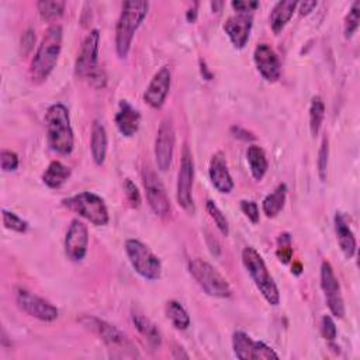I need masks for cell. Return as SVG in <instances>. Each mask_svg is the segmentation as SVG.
Masks as SVG:
<instances>
[{
	"label": "cell",
	"instance_id": "f35d334b",
	"mask_svg": "<svg viewBox=\"0 0 360 360\" xmlns=\"http://www.w3.org/2000/svg\"><path fill=\"white\" fill-rule=\"evenodd\" d=\"M321 333L323 336L325 340L333 342L336 335H338V329H336V323L332 319L330 315H323L321 319Z\"/></svg>",
	"mask_w": 360,
	"mask_h": 360
},
{
	"label": "cell",
	"instance_id": "836d02e7",
	"mask_svg": "<svg viewBox=\"0 0 360 360\" xmlns=\"http://www.w3.org/2000/svg\"><path fill=\"white\" fill-rule=\"evenodd\" d=\"M277 259L287 264L292 259V245H291V236L288 232H283L277 238V249H276Z\"/></svg>",
	"mask_w": 360,
	"mask_h": 360
},
{
	"label": "cell",
	"instance_id": "2e32d148",
	"mask_svg": "<svg viewBox=\"0 0 360 360\" xmlns=\"http://www.w3.org/2000/svg\"><path fill=\"white\" fill-rule=\"evenodd\" d=\"M89 229L86 224L77 218L70 221L65 236V253L72 262H82L87 253Z\"/></svg>",
	"mask_w": 360,
	"mask_h": 360
},
{
	"label": "cell",
	"instance_id": "5b68a950",
	"mask_svg": "<svg viewBox=\"0 0 360 360\" xmlns=\"http://www.w3.org/2000/svg\"><path fill=\"white\" fill-rule=\"evenodd\" d=\"M98 45L100 31L91 30L82 42L80 51L75 62V75L80 79H89L94 87L105 86V75L98 68Z\"/></svg>",
	"mask_w": 360,
	"mask_h": 360
},
{
	"label": "cell",
	"instance_id": "bcb514c9",
	"mask_svg": "<svg viewBox=\"0 0 360 360\" xmlns=\"http://www.w3.org/2000/svg\"><path fill=\"white\" fill-rule=\"evenodd\" d=\"M224 6V1H211V7H212V11L215 13H219L221 8Z\"/></svg>",
	"mask_w": 360,
	"mask_h": 360
},
{
	"label": "cell",
	"instance_id": "4dcf8cb0",
	"mask_svg": "<svg viewBox=\"0 0 360 360\" xmlns=\"http://www.w3.org/2000/svg\"><path fill=\"white\" fill-rule=\"evenodd\" d=\"M65 6L66 3L62 0H41L37 3L38 13L45 21H55L59 18L65 11Z\"/></svg>",
	"mask_w": 360,
	"mask_h": 360
},
{
	"label": "cell",
	"instance_id": "8d00e7d4",
	"mask_svg": "<svg viewBox=\"0 0 360 360\" xmlns=\"http://www.w3.org/2000/svg\"><path fill=\"white\" fill-rule=\"evenodd\" d=\"M18 163H20L18 156L13 150L3 149L0 152V166H1L3 172H14V170H17Z\"/></svg>",
	"mask_w": 360,
	"mask_h": 360
},
{
	"label": "cell",
	"instance_id": "4316f807",
	"mask_svg": "<svg viewBox=\"0 0 360 360\" xmlns=\"http://www.w3.org/2000/svg\"><path fill=\"white\" fill-rule=\"evenodd\" d=\"M285 198H287V186L284 183H281L270 194H267L264 197V200L262 202L264 215L267 218L277 217L285 205Z\"/></svg>",
	"mask_w": 360,
	"mask_h": 360
},
{
	"label": "cell",
	"instance_id": "b9f144b4",
	"mask_svg": "<svg viewBox=\"0 0 360 360\" xmlns=\"http://www.w3.org/2000/svg\"><path fill=\"white\" fill-rule=\"evenodd\" d=\"M34 42H35V32L30 28L22 34V38H21V49L24 55H27L31 51Z\"/></svg>",
	"mask_w": 360,
	"mask_h": 360
},
{
	"label": "cell",
	"instance_id": "83f0119b",
	"mask_svg": "<svg viewBox=\"0 0 360 360\" xmlns=\"http://www.w3.org/2000/svg\"><path fill=\"white\" fill-rule=\"evenodd\" d=\"M70 177V169L59 160H52L42 174V181L49 188L62 187Z\"/></svg>",
	"mask_w": 360,
	"mask_h": 360
},
{
	"label": "cell",
	"instance_id": "4fadbf2b",
	"mask_svg": "<svg viewBox=\"0 0 360 360\" xmlns=\"http://www.w3.org/2000/svg\"><path fill=\"white\" fill-rule=\"evenodd\" d=\"M142 183L150 210L158 217H167L170 214V201L160 177L150 167H145L142 172Z\"/></svg>",
	"mask_w": 360,
	"mask_h": 360
},
{
	"label": "cell",
	"instance_id": "30bf717a",
	"mask_svg": "<svg viewBox=\"0 0 360 360\" xmlns=\"http://www.w3.org/2000/svg\"><path fill=\"white\" fill-rule=\"evenodd\" d=\"M193 183H194V160L191 150L187 143H184L180 159V169L177 173V187L176 200L177 204L190 215L195 212L194 198H193Z\"/></svg>",
	"mask_w": 360,
	"mask_h": 360
},
{
	"label": "cell",
	"instance_id": "277c9868",
	"mask_svg": "<svg viewBox=\"0 0 360 360\" xmlns=\"http://www.w3.org/2000/svg\"><path fill=\"white\" fill-rule=\"evenodd\" d=\"M79 322L86 329L96 333L105 343L110 352H114L111 354L112 357H139L134 343L117 326L91 315L80 316Z\"/></svg>",
	"mask_w": 360,
	"mask_h": 360
},
{
	"label": "cell",
	"instance_id": "5bb4252c",
	"mask_svg": "<svg viewBox=\"0 0 360 360\" xmlns=\"http://www.w3.org/2000/svg\"><path fill=\"white\" fill-rule=\"evenodd\" d=\"M321 288L325 294L326 305L335 318L342 319L345 316V301L339 280L333 271L332 264L323 260L321 264Z\"/></svg>",
	"mask_w": 360,
	"mask_h": 360
},
{
	"label": "cell",
	"instance_id": "8992f818",
	"mask_svg": "<svg viewBox=\"0 0 360 360\" xmlns=\"http://www.w3.org/2000/svg\"><path fill=\"white\" fill-rule=\"evenodd\" d=\"M242 263L246 271L249 273L253 284L256 285L259 292L263 295V298L270 305L277 307L280 304V291L260 253L252 246L243 248Z\"/></svg>",
	"mask_w": 360,
	"mask_h": 360
},
{
	"label": "cell",
	"instance_id": "e575fe53",
	"mask_svg": "<svg viewBox=\"0 0 360 360\" xmlns=\"http://www.w3.org/2000/svg\"><path fill=\"white\" fill-rule=\"evenodd\" d=\"M1 218H3V225L7 229H11L18 233H24L28 229V222L11 211L1 210Z\"/></svg>",
	"mask_w": 360,
	"mask_h": 360
},
{
	"label": "cell",
	"instance_id": "ee69618b",
	"mask_svg": "<svg viewBox=\"0 0 360 360\" xmlns=\"http://www.w3.org/2000/svg\"><path fill=\"white\" fill-rule=\"evenodd\" d=\"M316 1L315 0H308V1H301V3H298V7H300V14L301 15H307V14H309L311 11H314V8L316 7Z\"/></svg>",
	"mask_w": 360,
	"mask_h": 360
},
{
	"label": "cell",
	"instance_id": "60d3db41",
	"mask_svg": "<svg viewBox=\"0 0 360 360\" xmlns=\"http://www.w3.org/2000/svg\"><path fill=\"white\" fill-rule=\"evenodd\" d=\"M259 1H246V0H233L231 1V7L235 10V13H253L259 7Z\"/></svg>",
	"mask_w": 360,
	"mask_h": 360
},
{
	"label": "cell",
	"instance_id": "52a82bcc",
	"mask_svg": "<svg viewBox=\"0 0 360 360\" xmlns=\"http://www.w3.org/2000/svg\"><path fill=\"white\" fill-rule=\"evenodd\" d=\"M188 271L201 290L214 298H229L232 295L228 280L207 260L194 257L188 262Z\"/></svg>",
	"mask_w": 360,
	"mask_h": 360
},
{
	"label": "cell",
	"instance_id": "1f68e13d",
	"mask_svg": "<svg viewBox=\"0 0 360 360\" xmlns=\"http://www.w3.org/2000/svg\"><path fill=\"white\" fill-rule=\"evenodd\" d=\"M359 22H360V1L356 0L352 3L349 13L345 17V22H343V35L346 39L352 38L354 35V32L359 28Z\"/></svg>",
	"mask_w": 360,
	"mask_h": 360
},
{
	"label": "cell",
	"instance_id": "d6986e66",
	"mask_svg": "<svg viewBox=\"0 0 360 360\" xmlns=\"http://www.w3.org/2000/svg\"><path fill=\"white\" fill-rule=\"evenodd\" d=\"M170 82H172V73L167 66L160 68L152 77L150 83L148 84L145 93H143V101L155 108L159 110L166 101V97L170 90Z\"/></svg>",
	"mask_w": 360,
	"mask_h": 360
},
{
	"label": "cell",
	"instance_id": "3957f363",
	"mask_svg": "<svg viewBox=\"0 0 360 360\" xmlns=\"http://www.w3.org/2000/svg\"><path fill=\"white\" fill-rule=\"evenodd\" d=\"M149 3L145 0H129L122 3L121 14L115 25V52L120 59L129 53L135 31L148 15Z\"/></svg>",
	"mask_w": 360,
	"mask_h": 360
},
{
	"label": "cell",
	"instance_id": "ba28073f",
	"mask_svg": "<svg viewBox=\"0 0 360 360\" xmlns=\"http://www.w3.org/2000/svg\"><path fill=\"white\" fill-rule=\"evenodd\" d=\"M62 205L68 210L79 214L82 218L87 219L96 226H104L110 221L108 210L104 200L90 191H83L72 197L63 198Z\"/></svg>",
	"mask_w": 360,
	"mask_h": 360
},
{
	"label": "cell",
	"instance_id": "6da1fadb",
	"mask_svg": "<svg viewBox=\"0 0 360 360\" xmlns=\"http://www.w3.org/2000/svg\"><path fill=\"white\" fill-rule=\"evenodd\" d=\"M62 38L63 31L59 24H53L45 31L30 68V77L32 83L39 84L45 82L53 72L62 51Z\"/></svg>",
	"mask_w": 360,
	"mask_h": 360
},
{
	"label": "cell",
	"instance_id": "ffe728a7",
	"mask_svg": "<svg viewBox=\"0 0 360 360\" xmlns=\"http://www.w3.org/2000/svg\"><path fill=\"white\" fill-rule=\"evenodd\" d=\"M208 174L212 186L222 194H228L233 188V180L229 173L225 155L222 152H217L212 155L208 166Z\"/></svg>",
	"mask_w": 360,
	"mask_h": 360
},
{
	"label": "cell",
	"instance_id": "9c48e42d",
	"mask_svg": "<svg viewBox=\"0 0 360 360\" xmlns=\"http://www.w3.org/2000/svg\"><path fill=\"white\" fill-rule=\"evenodd\" d=\"M125 253L132 269L145 280L155 281L162 274L160 259L141 240L127 239Z\"/></svg>",
	"mask_w": 360,
	"mask_h": 360
},
{
	"label": "cell",
	"instance_id": "7c38bea8",
	"mask_svg": "<svg viewBox=\"0 0 360 360\" xmlns=\"http://www.w3.org/2000/svg\"><path fill=\"white\" fill-rule=\"evenodd\" d=\"M233 354L239 360H269L278 359V354L264 342L253 340L248 333L236 330L232 335Z\"/></svg>",
	"mask_w": 360,
	"mask_h": 360
},
{
	"label": "cell",
	"instance_id": "f546056e",
	"mask_svg": "<svg viewBox=\"0 0 360 360\" xmlns=\"http://www.w3.org/2000/svg\"><path fill=\"white\" fill-rule=\"evenodd\" d=\"M325 118V103L321 96H314L309 104V131L312 136H316L321 131Z\"/></svg>",
	"mask_w": 360,
	"mask_h": 360
},
{
	"label": "cell",
	"instance_id": "7a4b0ae2",
	"mask_svg": "<svg viewBox=\"0 0 360 360\" xmlns=\"http://www.w3.org/2000/svg\"><path fill=\"white\" fill-rule=\"evenodd\" d=\"M46 141L49 148L59 155H70L75 146L73 129L70 125L69 110L62 103H55L48 107L45 117Z\"/></svg>",
	"mask_w": 360,
	"mask_h": 360
},
{
	"label": "cell",
	"instance_id": "44dd1931",
	"mask_svg": "<svg viewBox=\"0 0 360 360\" xmlns=\"http://www.w3.org/2000/svg\"><path fill=\"white\" fill-rule=\"evenodd\" d=\"M117 129L125 138H131L138 132L141 124L139 111L127 100H121L118 103V110L114 117Z\"/></svg>",
	"mask_w": 360,
	"mask_h": 360
},
{
	"label": "cell",
	"instance_id": "74e56055",
	"mask_svg": "<svg viewBox=\"0 0 360 360\" xmlns=\"http://www.w3.org/2000/svg\"><path fill=\"white\" fill-rule=\"evenodd\" d=\"M124 191H125V197H127L129 205L132 208H138L141 205V194H139L138 187L135 186V183L131 179L124 180Z\"/></svg>",
	"mask_w": 360,
	"mask_h": 360
},
{
	"label": "cell",
	"instance_id": "cb8c5ba5",
	"mask_svg": "<svg viewBox=\"0 0 360 360\" xmlns=\"http://www.w3.org/2000/svg\"><path fill=\"white\" fill-rule=\"evenodd\" d=\"M131 319H132V323L135 325L136 330L148 340V343L152 347L156 349V347H159L162 345V333H160V330L158 329V326L145 314H142L138 309H134L131 312Z\"/></svg>",
	"mask_w": 360,
	"mask_h": 360
},
{
	"label": "cell",
	"instance_id": "d590c367",
	"mask_svg": "<svg viewBox=\"0 0 360 360\" xmlns=\"http://www.w3.org/2000/svg\"><path fill=\"white\" fill-rule=\"evenodd\" d=\"M328 160H329V143L328 138L323 136L322 143L318 150V159H316V167H318V176L321 181L326 180V173H328Z\"/></svg>",
	"mask_w": 360,
	"mask_h": 360
},
{
	"label": "cell",
	"instance_id": "f6af8a7d",
	"mask_svg": "<svg viewBox=\"0 0 360 360\" xmlns=\"http://www.w3.org/2000/svg\"><path fill=\"white\" fill-rule=\"evenodd\" d=\"M198 6H200V3H198V1H194V3L187 8V11H186V20H187L188 22H195L197 15H198Z\"/></svg>",
	"mask_w": 360,
	"mask_h": 360
},
{
	"label": "cell",
	"instance_id": "8fae6325",
	"mask_svg": "<svg viewBox=\"0 0 360 360\" xmlns=\"http://www.w3.org/2000/svg\"><path fill=\"white\" fill-rule=\"evenodd\" d=\"M15 302L22 312L44 322H52L59 316V309L52 302L32 294L25 288L17 290Z\"/></svg>",
	"mask_w": 360,
	"mask_h": 360
},
{
	"label": "cell",
	"instance_id": "ac0fdd59",
	"mask_svg": "<svg viewBox=\"0 0 360 360\" xmlns=\"http://www.w3.org/2000/svg\"><path fill=\"white\" fill-rule=\"evenodd\" d=\"M253 25V13H235L228 17L224 24V31L228 35L231 44L236 49L246 46Z\"/></svg>",
	"mask_w": 360,
	"mask_h": 360
},
{
	"label": "cell",
	"instance_id": "603a6c76",
	"mask_svg": "<svg viewBox=\"0 0 360 360\" xmlns=\"http://www.w3.org/2000/svg\"><path fill=\"white\" fill-rule=\"evenodd\" d=\"M297 7H298V1L295 0H283L274 4L269 15L270 28L274 34H280L283 31V28L291 20Z\"/></svg>",
	"mask_w": 360,
	"mask_h": 360
},
{
	"label": "cell",
	"instance_id": "e0dca14e",
	"mask_svg": "<svg viewBox=\"0 0 360 360\" xmlns=\"http://www.w3.org/2000/svg\"><path fill=\"white\" fill-rule=\"evenodd\" d=\"M253 60L260 76L270 83H274L281 76V63L269 44H259L253 51Z\"/></svg>",
	"mask_w": 360,
	"mask_h": 360
},
{
	"label": "cell",
	"instance_id": "f1b7e54d",
	"mask_svg": "<svg viewBox=\"0 0 360 360\" xmlns=\"http://www.w3.org/2000/svg\"><path fill=\"white\" fill-rule=\"evenodd\" d=\"M166 316L177 330H186L190 326V316L187 311L176 300L166 302Z\"/></svg>",
	"mask_w": 360,
	"mask_h": 360
},
{
	"label": "cell",
	"instance_id": "9a60e30c",
	"mask_svg": "<svg viewBox=\"0 0 360 360\" xmlns=\"http://www.w3.org/2000/svg\"><path fill=\"white\" fill-rule=\"evenodd\" d=\"M174 141H176V135H174L173 122L170 118H163L158 128L155 146H153L155 160H156L158 169L162 172H166L172 165V159L174 153Z\"/></svg>",
	"mask_w": 360,
	"mask_h": 360
},
{
	"label": "cell",
	"instance_id": "7dc6e473",
	"mask_svg": "<svg viewBox=\"0 0 360 360\" xmlns=\"http://www.w3.org/2000/svg\"><path fill=\"white\" fill-rule=\"evenodd\" d=\"M292 271H294L295 274H300V271H301V264H300V263H295V267H292Z\"/></svg>",
	"mask_w": 360,
	"mask_h": 360
},
{
	"label": "cell",
	"instance_id": "d6a6232c",
	"mask_svg": "<svg viewBox=\"0 0 360 360\" xmlns=\"http://www.w3.org/2000/svg\"><path fill=\"white\" fill-rule=\"evenodd\" d=\"M205 210L210 214V217L212 218V221L215 222L218 231L224 236H228L229 235V224H228V219H226L225 214L219 210V207L212 200H207L205 201Z\"/></svg>",
	"mask_w": 360,
	"mask_h": 360
},
{
	"label": "cell",
	"instance_id": "484cf974",
	"mask_svg": "<svg viewBox=\"0 0 360 360\" xmlns=\"http://www.w3.org/2000/svg\"><path fill=\"white\" fill-rule=\"evenodd\" d=\"M246 160H248L252 177L257 181H260L269 169L267 156H266V152L263 150V148L259 145H255V143L250 145L246 150Z\"/></svg>",
	"mask_w": 360,
	"mask_h": 360
},
{
	"label": "cell",
	"instance_id": "d4e9b609",
	"mask_svg": "<svg viewBox=\"0 0 360 360\" xmlns=\"http://www.w3.org/2000/svg\"><path fill=\"white\" fill-rule=\"evenodd\" d=\"M107 145H108V138H107V131L101 122L97 120L91 125V135H90V150H91V158L93 162L97 166H101L105 160L107 155Z\"/></svg>",
	"mask_w": 360,
	"mask_h": 360
},
{
	"label": "cell",
	"instance_id": "7bdbcfd3",
	"mask_svg": "<svg viewBox=\"0 0 360 360\" xmlns=\"http://www.w3.org/2000/svg\"><path fill=\"white\" fill-rule=\"evenodd\" d=\"M231 134H232V136L233 138H238V139H242V141H253L256 136L252 134V132H249L248 129H245V128H242V127H236V125H233V127H231Z\"/></svg>",
	"mask_w": 360,
	"mask_h": 360
},
{
	"label": "cell",
	"instance_id": "7402d4cb",
	"mask_svg": "<svg viewBox=\"0 0 360 360\" xmlns=\"http://www.w3.org/2000/svg\"><path fill=\"white\" fill-rule=\"evenodd\" d=\"M333 226H335L336 239H338L342 253L345 255V257L352 259L356 255L357 243H356L354 233H353L346 217L343 215V212L336 211V214L333 217Z\"/></svg>",
	"mask_w": 360,
	"mask_h": 360
},
{
	"label": "cell",
	"instance_id": "ab89813d",
	"mask_svg": "<svg viewBox=\"0 0 360 360\" xmlns=\"http://www.w3.org/2000/svg\"><path fill=\"white\" fill-rule=\"evenodd\" d=\"M240 210L242 212L248 217V219L252 222V224H257L260 217H259V207L255 201L252 200H242L240 201Z\"/></svg>",
	"mask_w": 360,
	"mask_h": 360
}]
</instances>
